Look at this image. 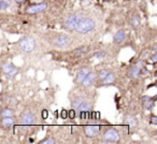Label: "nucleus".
<instances>
[{
    "instance_id": "1",
    "label": "nucleus",
    "mask_w": 157,
    "mask_h": 144,
    "mask_svg": "<svg viewBox=\"0 0 157 144\" xmlns=\"http://www.w3.org/2000/svg\"><path fill=\"white\" fill-rule=\"evenodd\" d=\"M95 26H96V23H95L92 18L81 17L80 22L76 25L75 30L81 33H87V32H90V31H92L93 29L95 28Z\"/></svg>"
},
{
    "instance_id": "2",
    "label": "nucleus",
    "mask_w": 157,
    "mask_h": 144,
    "mask_svg": "<svg viewBox=\"0 0 157 144\" xmlns=\"http://www.w3.org/2000/svg\"><path fill=\"white\" fill-rule=\"evenodd\" d=\"M72 108L76 110V112L80 111H92V104L83 97H76L72 100Z\"/></svg>"
},
{
    "instance_id": "3",
    "label": "nucleus",
    "mask_w": 157,
    "mask_h": 144,
    "mask_svg": "<svg viewBox=\"0 0 157 144\" xmlns=\"http://www.w3.org/2000/svg\"><path fill=\"white\" fill-rule=\"evenodd\" d=\"M145 72H147L144 67L143 61H139L136 65H133L130 68V71H129V75H130L132 79H139V78L143 77L145 74Z\"/></svg>"
},
{
    "instance_id": "4",
    "label": "nucleus",
    "mask_w": 157,
    "mask_h": 144,
    "mask_svg": "<svg viewBox=\"0 0 157 144\" xmlns=\"http://www.w3.org/2000/svg\"><path fill=\"white\" fill-rule=\"evenodd\" d=\"M118 141H120V133L115 128H109L103 132V142L116 143Z\"/></svg>"
},
{
    "instance_id": "5",
    "label": "nucleus",
    "mask_w": 157,
    "mask_h": 144,
    "mask_svg": "<svg viewBox=\"0 0 157 144\" xmlns=\"http://www.w3.org/2000/svg\"><path fill=\"white\" fill-rule=\"evenodd\" d=\"M18 44H20V47L22 48V51L26 53H31L36 48V40L31 37L23 38V39H21Z\"/></svg>"
},
{
    "instance_id": "6",
    "label": "nucleus",
    "mask_w": 157,
    "mask_h": 144,
    "mask_svg": "<svg viewBox=\"0 0 157 144\" xmlns=\"http://www.w3.org/2000/svg\"><path fill=\"white\" fill-rule=\"evenodd\" d=\"M81 17L82 16L78 15V14H71V15H69L65 20V22H63V26H65V28L67 29V30H70V31L75 30L76 25H78V23L80 22Z\"/></svg>"
},
{
    "instance_id": "7",
    "label": "nucleus",
    "mask_w": 157,
    "mask_h": 144,
    "mask_svg": "<svg viewBox=\"0 0 157 144\" xmlns=\"http://www.w3.org/2000/svg\"><path fill=\"white\" fill-rule=\"evenodd\" d=\"M48 8L46 2H41V3H37V5H31L29 6L26 9V12L30 15H35V14H39L41 12H44Z\"/></svg>"
},
{
    "instance_id": "8",
    "label": "nucleus",
    "mask_w": 157,
    "mask_h": 144,
    "mask_svg": "<svg viewBox=\"0 0 157 144\" xmlns=\"http://www.w3.org/2000/svg\"><path fill=\"white\" fill-rule=\"evenodd\" d=\"M70 41H71V39H70L68 36L59 35V36H57V37H56L54 43H55V46H57V47L63 48V47H66L67 45H69Z\"/></svg>"
},
{
    "instance_id": "9",
    "label": "nucleus",
    "mask_w": 157,
    "mask_h": 144,
    "mask_svg": "<svg viewBox=\"0 0 157 144\" xmlns=\"http://www.w3.org/2000/svg\"><path fill=\"white\" fill-rule=\"evenodd\" d=\"M157 97H151V96H143L141 98V102L142 105H143L144 110L146 111H150V110L153 109V107L155 105V102H156Z\"/></svg>"
},
{
    "instance_id": "10",
    "label": "nucleus",
    "mask_w": 157,
    "mask_h": 144,
    "mask_svg": "<svg viewBox=\"0 0 157 144\" xmlns=\"http://www.w3.org/2000/svg\"><path fill=\"white\" fill-rule=\"evenodd\" d=\"M2 71L8 77H14V75L17 74L18 70L12 63H7L2 66Z\"/></svg>"
},
{
    "instance_id": "11",
    "label": "nucleus",
    "mask_w": 157,
    "mask_h": 144,
    "mask_svg": "<svg viewBox=\"0 0 157 144\" xmlns=\"http://www.w3.org/2000/svg\"><path fill=\"white\" fill-rule=\"evenodd\" d=\"M36 122V117L31 112H25L21 117L22 125H33Z\"/></svg>"
},
{
    "instance_id": "12",
    "label": "nucleus",
    "mask_w": 157,
    "mask_h": 144,
    "mask_svg": "<svg viewBox=\"0 0 157 144\" xmlns=\"http://www.w3.org/2000/svg\"><path fill=\"white\" fill-rule=\"evenodd\" d=\"M99 131H100L99 126H95V125H90V126H86L85 128H84L85 135L90 138H94V137H96V135H98Z\"/></svg>"
},
{
    "instance_id": "13",
    "label": "nucleus",
    "mask_w": 157,
    "mask_h": 144,
    "mask_svg": "<svg viewBox=\"0 0 157 144\" xmlns=\"http://www.w3.org/2000/svg\"><path fill=\"white\" fill-rule=\"evenodd\" d=\"M90 72V70L88 69V68H83V69L78 70V73H76L75 75V83L78 84H82V82L84 81V79H85L86 77H87V74Z\"/></svg>"
},
{
    "instance_id": "14",
    "label": "nucleus",
    "mask_w": 157,
    "mask_h": 144,
    "mask_svg": "<svg viewBox=\"0 0 157 144\" xmlns=\"http://www.w3.org/2000/svg\"><path fill=\"white\" fill-rule=\"evenodd\" d=\"M124 122L130 128H136L138 126V119L136 118V116L131 115V114H126L124 117Z\"/></svg>"
},
{
    "instance_id": "15",
    "label": "nucleus",
    "mask_w": 157,
    "mask_h": 144,
    "mask_svg": "<svg viewBox=\"0 0 157 144\" xmlns=\"http://www.w3.org/2000/svg\"><path fill=\"white\" fill-rule=\"evenodd\" d=\"M96 78H97L96 73H95V72H93V71H90V73L87 74V77L84 79V81L82 82V85H83L84 87H88V86L93 85V83L95 82Z\"/></svg>"
},
{
    "instance_id": "16",
    "label": "nucleus",
    "mask_w": 157,
    "mask_h": 144,
    "mask_svg": "<svg viewBox=\"0 0 157 144\" xmlns=\"http://www.w3.org/2000/svg\"><path fill=\"white\" fill-rule=\"evenodd\" d=\"M125 39H126V32L124 30H122V29L116 31V33L113 37V40L115 43H122Z\"/></svg>"
},
{
    "instance_id": "17",
    "label": "nucleus",
    "mask_w": 157,
    "mask_h": 144,
    "mask_svg": "<svg viewBox=\"0 0 157 144\" xmlns=\"http://www.w3.org/2000/svg\"><path fill=\"white\" fill-rule=\"evenodd\" d=\"M116 78H115V74H114L113 72H109V74L105 77V79L103 80L101 83L103 84V85H111V84H113L114 82H115Z\"/></svg>"
},
{
    "instance_id": "18",
    "label": "nucleus",
    "mask_w": 157,
    "mask_h": 144,
    "mask_svg": "<svg viewBox=\"0 0 157 144\" xmlns=\"http://www.w3.org/2000/svg\"><path fill=\"white\" fill-rule=\"evenodd\" d=\"M2 126L5 128H10L14 125V119L13 117H2V122H1Z\"/></svg>"
},
{
    "instance_id": "19",
    "label": "nucleus",
    "mask_w": 157,
    "mask_h": 144,
    "mask_svg": "<svg viewBox=\"0 0 157 144\" xmlns=\"http://www.w3.org/2000/svg\"><path fill=\"white\" fill-rule=\"evenodd\" d=\"M87 51H88L87 46H81V47L75 48V50L73 51V54L75 55V56H81V55L85 54V53L87 52Z\"/></svg>"
},
{
    "instance_id": "20",
    "label": "nucleus",
    "mask_w": 157,
    "mask_h": 144,
    "mask_svg": "<svg viewBox=\"0 0 157 144\" xmlns=\"http://www.w3.org/2000/svg\"><path fill=\"white\" fill-rule=\"evenodd\" d=\"M14 116V111L12 109H3L2 112H1V117H13Z\"/></svg>"
},
{
    "instance_id": "21",
    "label": "nucleus",
    "mask_w": 157,
    "mask_h": 144,
    "mask_svg": "<svg viewBox=\"0 0 157 144\" xmlns=\"http://www.w3.org/2000/svg\"><path fill=\"white\" fill-rule=\"evenodd\" d=\"M140 24H141L140 16L138 15V14H135V15L132 16V18H131V25H132V27H135V28H138V27L140 26Z\"/></svg>"
},
{
    "instance_id": "22",
    "label": "nucleus",
    "mask_w": 157,
    "mask_h": 144,
    "mask_svg": "<svg viewBox=\"0 0 157 144\" xmlns=\"http://www.w3.org/2000/svg\"><path fill=\"white\" fill-rule=\"evenodd\" d=\"M109 72H110V71H108L107 69H102V70H100V71L98 72V74H97V79H98L99 81L102 82L103 80L105 79V77H107V75L109 74Z\"/></svg>"
},
{
    "instance_id": "23",
    "label": "nucleus",
    "mask_w": 157,
    "mask_h": 144,
    "mask_svg": "<svg viewBox=\"0 0 157 144\" xmlns=\"http://www.w3.org/2000/svg\"><path fill=\"white\" fill-rule=\"evenodd\" d=\"M10 5H11L10 0H0V10L5 11L7 8L10 7Z\"/></svg>"
},
{
    "instance_id": "24",
    "label": "nucleus",
    "mask_w": 157,
    "mask_h": 144,
    "mask_svg": "<svg viewBox=\"0 0 157 144\" xmlns=\"http://www.w3.org/2000/svg\"><path fill=\"white\" fill-rule=\"evenodd\" d=\"M105 55H107V53H105V51H98V52L94 54V57L98 59H103L105 57Z\"/></svg>"
},
{
    "instance_id": "25",
    "label": "nucleus",
    "mask_w": 157,
    "mask_h": 144,
    "mask_svg": "<svg viewBox=\"0 0 157 144\" xmlns=\"http://www.w3.org/2000/svg\"><path fill=\"white\" fill-rule=\"evenodd\" d=\"M55 140L53 138H48V139H45V140H42L40 141V144H54L55 143Z\"/></svg>"
},
{
    "instance_id": "26",
    "label": "nucleus",
    "mask_w": 157,
    "mask_h": 144,
    "mask_svg": "<svg viewBox=\"0 0 157 144\" xmlns=\"http://www.w3.org/2000/svg\"><path fill=\"white\" fill-rule=\"evenodd\" d=\"M60 117L63 118V119H66V118L69 117V111H67V110L63 109L60 112Z\"/></svg>"
},
{
    "instance_id": "27",
    "label": "nucleus",
    "mask_w": 157,
    "mask_h": 144,
    "mask_svg": "<svg viewBox=\"0 0 157 144\" xmlns=\"http://www.w3.org/2000/svg\"><path fill=\"white\" fill-rule=\"evenodd\" d=\"M150 61L152 63H157V52L154 53V54L150 57Z\"/></svg>"
},
{
    "instance_id": "28",
    "label": "nucleus",
    "mask_w": 157,
    "mask_h": 144,
    "mask_svg": "<svg viewBox=\"0 0 157 144\" xmlns=\"http://www.w3.org/2000/svg\"><path fill=\"white\" fill-rule=\"evenodd\" d=\"M75 112H76L75 109L70 110V111H69V118H71V119H74V118H75Z\"/></svg>"
},
{
    "instance_id": "29",
    "label": "nucleus",
    "mask_w": 157,
    "mask_h": 144,
    "mask_svg": "<svg viewBox=\"0 0 157 144\" xmlns=\"http://www.w3.org/2000/svg\"><path fill=\"white\" fill-rule=\"evenodd\" d=\"M150 122H151V124H153V125H157V116L153 115L152 117H151Z\"/></svg>"
},
{
    "instance_id": "30",
    "label": "nucleus",
    "mask_w": 157,
    "mask_h": 144,
    "mask_svg": "<svg viewBox=\"0 0 157 144\" xmlns=\"http://www.w3.org/2000/svg\"><path fill=\"white\" fill-rule=\"evenodd\" d=\"M48 111H46V110H43V111H42V117H43V118H48Z\"/></svg>"
},
{
    "instance_id": "31",
    "label": "nucleus",
    "mask_w": 157,
    "mask_h": 144,
    "mask_svg": "<svg viewBox=\"0 0 157 144\" xmlns=\"http://www.w3.org/2000/svg\"><path fill=\"white\" fill-rule=\"evenodd\" d=\"M15 2L16 3H24L25 0H15Z\"/></svg>"
},
{
    "instance_id": "32",
    "label": "nucleus",
    "mask_w": 157,
    "mask_h": 144,
    "mask_svg": "<svg viewBox=\"0 0 157 144\" xmlns=\"http://www.w3.org/2000/svg\"><path fill=\"white\" fill-rule=\"evenodd\" d=\"M155 52H157V46H156V47H155Z\"/></svg>"
},
{
    "instance_id": "33",
    "label": "nucleus",
    "mask_w": 157,
    "mask_h": 144,
    "mask_svg": "<svg viewBox=\"0 0 157 144\" xmlns=\"http://www.w3.org/2000/svg\"><path fill=\"white\" fill-rule=\"evenodd\" d=\"M108 1H115V0H108Z\"/></svg>"
},
{
    "instance_id": "34",
    "label": "nucleus",
    "mask_w": 157,
    "mask_h": 144,
    "mask_svg": "<svg viewBox=\"0 0 157 144\" xmlns=\"http://www.w3.org/2000/svg\"><path fill=\"white\" fill-rule=\"evenodd\" d=\"M155 85H156V87H157V82H156V83H155Z\"/></svg>"
}]
</instances>
